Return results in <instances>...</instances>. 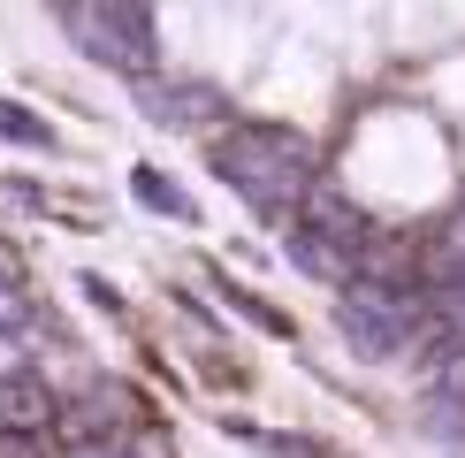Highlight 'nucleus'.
<instances>
[{
  "instance_id": "0eeeda50",
  "label": "nucleus",
  "mask_w": 465,
  "mask_h": 458,
  "mask_svg": "<svg viewBox=\"0 0 465 458\" xmlns=\"http://www.w3.org/2000/svg\"><path fill=\"white\" fill-rule=\"evenodd\" d=\"M130 184H138V199L153 206V214H168V222H199V199H191V191H176V176H161V168H130Z\"/></svg>"
},
{
  "instance_id": "9b49d317",
  "label": "nucleus",
  "mask_w": 465,
  "mask_h": 458,
  "mask_svg": "<svg viewBox=\"0 0 465 458\" xmlns=\"http://www.w3.org/2000/svg\"><path fill=\"white\" fill-rule=\"evenodd\" d=\"M237 435H244L252 451H267V458H336V451L305 443V435H282V428H244V420H237Z\"/></svg>"
},
{
  "instance_id": "7ed1b4c3",
  "label": "nucleus",
  "mask_w": 465,
  "mask_h": 458,
  "mask_svg": "<svg viewBox=\"0 0 465 458\" xmlns=\"http://www.w3.org/2000/svg\"><path fill=\"white\" fill-rule=\"evenodd\" d=\"M54 15H62V31L76 38V54L84 62H100L114 76H153V24H145V8L138 0H54Z\"/></svg>"
},
{
  "instance_id": "f8f14e48",
  "label": "nucleus",
  "mask_w": 465,
  "mask_h": 458,
  "mask_svg": "<svg viewBox=\"0 0 465 458\" xmlns=\"http://www.w3.org/2000/svg\"><path fill=\"white\" fill-rule=\"evenodd\" d=\"M24 329H31V298H24V283L0 275V336H24Z\"/></svg>"
},
{
  "instance_id": "ddd939ff",
  "label": "nucleus",
  "mask_w": 465,
  "mask_h": 458,
  "mask_svg": "<svg viewBox=\"0 0 465 458\" xmlns=\"http://www.w3.org/2000/svg\"><path fill=\"white\" fill-rule=\"evenodd\" d=\"M76 458H138V443H76Z\"/></svg>"
},
{
  "instance_id": "1a4fd4ad",
  "label": "nucleus",
  "mask_w": 465,
  "mask_h": 458,
  "mask_svg": "<svg viewBox=\"0 0 465 458\" xmlns=\"http://www.w3.org/2000/svg\"><path fill=\"white\" fill-rule=\"evenodd\" d=\"M214 291H222L229 305H237L252 329H267V336H298V329H290V314H275V305H267L260 291H244V283H229V275H214Z\"/></svg>"
},
{
  "instance_id": "20e7f679",
  "label": "nucleus",
  "mask_w": 465,
  "mask_h": 458,
  "mask_svg": "<svg viewBox=\"0 0 465 458\" xmlns=\"http://www.w3.org/2000/svg\"><path fill=\"white\" fill-rule=\"evenodd\" d=\"M130 100H138V114L145 123H161V130H214L222 123V92L214 85H199V76H138V85H130Z\"/></svg>"
},
{
  "instance_id": "f03ea898",
  "label": "nucleus",
  "mask_w": 465,
  "mask_h": 458,
  "mask_svg": "<svg viewBox=\"0 0 465 458\" xmlns=\"http://www.w3.org/2000/svg\"><path fill=\"white\" fill-rule=\"evenodd\" d=\"M336 329H343V344H351L359 359H374V367H390V359L420 352V344L435 352L428 291H381V283H343V291H336Z\"/></svg>"
},
{
  "instance_id": "6e6552de",
  "label": "nucleus",
  "mask_w": 465,
  "mask_h": 458,
  "mask_svg": "<svg viewBox=\"0 0 465 458\" xmlns=\"http://www.w3.org/2000/svg\"><path fill=\"white\" fill-rule=\"evenodd\" d=\"M428 275H435V283H465V206L435 229V244H428Z\"/></svg>"
},
{
  "instance_id": "f257e3e1",
  "label": "nucleus",
  "mask_w": 465,
  "mask_h": 458,
  "mask_svg": "<svg viewBox=\"0 0 465 458\" xmlns=\"http://www.w3.org/2000/svg\"><path fill=\"white\" fill-rule=\"evenodd\" d=\"M206 161H214V176L267 222H290L298 199L321 184L313 138H298L290 123H237V130H222V138L206 145Z\"/></svg>"
},
{
  "instance_id": "9d476101",
  "label": "nucleus",
  "mask_w": 465,
  "mask_h": 458,
  "mask_svg": "<svg viewBox=\"0 0 465 458\" xmlns=\"http://www.w3.org/2000/svg\"><path fill=\"white\" fill-rule=\"evenodd\" d=\"M0 138H8V145H38V153L62 145V138H54V123H38V114L15 107V100H0Z\"/></svg>"
},
{
  "instance_id": "423d86ee",
  "label": "nucleus",
  "mask_w": 465,
  "mask_h": 458,
  "mask_svg": "<svg viewBox=\"0 0 465 458\" xmlns=\"http://www.w3.org/2000/svg\"><path fill=\"white\" fill-rule=\"evenodd\" d=\"M290 267H298V275H313V283H328V291L359 283V260L343 253V244H328L321 229H305V222H290Z\"/></svg>"
},
{
  "instance_id": "39448f33",
  "label": "nucleus",
  "mask_w": 465,
  "mask_h": 458,
  "mask_svg": "<svg viewBox=\"0 0 465 458\" xmlns=\"http://www.w3.org/2000/svg\"><path fill=\"white\" fill-rule=\"evenodd\" d=\"M290 222L321 229V237H328V244H343V253H351V260L366 253V244H374V214H366L359 199H343L336 184H313V191H305V199H298V214H290Z\"/></svg>"
}]
</instances>
